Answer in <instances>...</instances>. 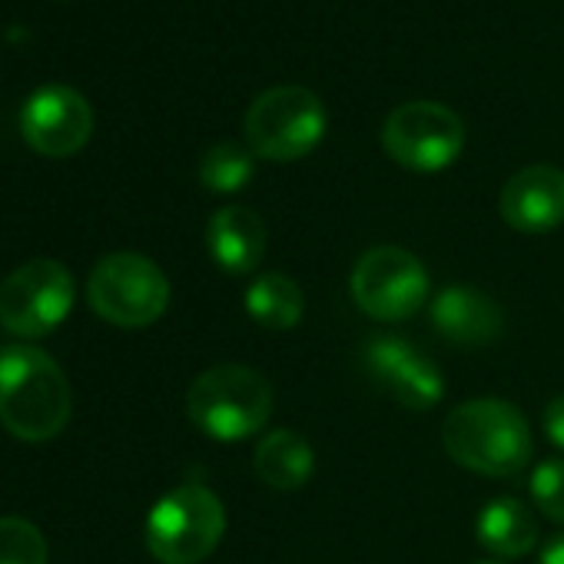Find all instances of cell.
Listing matches in <instances>:
<instances>
[{
  "instance_id": "1",
  "label": "cell",
  "mask_w": 564,
  "mask_h": 564,
  "mask_svg": "<svg viewBox=\"0 0 564 564\" xmlns=\"http://www.w3.org/2000/svg\"><path fill=\"white\" fill-rule=\"evenodd\" d=\"M74 412V392L57 359L31 343L0 349V425L21 442L57 438Z\"/></svg>"
},
{
  "instance_id": "2",
  "label": "cell",
  "mask_w": 564,
  "mask_h": 564,
  "mask_svg": "<svg viewBox=\"0 0 564 564\" xmlns=\"http://www.w3.org/2000/svg\"><path fill=\"white\" fill-rule=\"evenodd\" d=\"M442 445L468 471L511 478L531 462L528 419L505 399H468L445 415Z\"/></svg>"
},
{
  "instance_id": "3",
  "label": "cell",
  "mask_w": 564,
  "mask_h": 564,
  "mask_svg": "<svg viewBox=\"0 0 564 564\" xmlns=\"http://www.w3.org/2000/svg\"><path fill=\"white\" fill-rule=\"evenodd\" d=\"M272 386L262 372L236 362H219L199 372L186 392L189 422L216 442H242L272 415Z\"/></svg>"
},
{
  "instance_id": "4",
  "label": "cell",
  "mask_w": 564,
  "mask_h": 564,
  "mask_svg": "<svg viewBox=\"0 0 564 564\" xmlns=\"http://www.w3.org/2000/svg\"><path fill=\"white\" fill-rule=\"evenodd\" d=\"M329 117L310 87L282 84L262 90L242 120L246 147L272 163H293L310 156L326 137Z\"/></svg>"
},
{
  "instance_id": "5",
  "label": "cell",
  "mask_w": 564,
  "mask_h": 564,
  "mask_svg": "<svg viewBox=\"0 0 564 564\" xmlns=\"http://www.w3.org/2000/svg\"><path fill=\"white\" fill-rule=\"evenodd\" d=\"M226 531V511L216 491L186 481L166 491L147 514V547L160 564L206 561Z\"/></svg>"
},
{
  "instance_id": "6",
  "label": "cell",
  "mask_w": 564,
  "mask_h": 564,
  "mask_svg": "<svg viewBox=\"0 0 564 564\" xmlns=\"http://www.w3.org/2000/svg\"><path fill=\"white\" fill-rule=\"evenodd\" d=\"M87 303L110 326L147 329L170 306V279L140 252H110L87 279Z\"/></svg>"
},
{
  "instance_id": "7",
  "label": "cell",
  "mask_w": 564,
  "mask_h": 564,
  "mask_svg": "<svg viewBox=\"0 0 564 564\" xmlns=\"http://www.w3.org/2000/svg\"><path fill=\"white\" fill-rule=\"evenodd\" d=\"M74 310V275L57 259H31L0 282V326L18 339L51 336Z\"/></svg>"
},
{
  "instance_id": "8",
  "label": "cell",
  "mask_w": 564,
  "mask_h": 564,
  "mask_svg": "<svg viewBox=\"0 0 564 564\" xmlns=\"http://www.w3.org/2000/svg\"><path fill=\"white\" fill-rule=\"evenodd\" d=\"M349 290L356 306L379 323H402L429 303V272L402 246H376L359 256Z\"/></svg>"
},
{
  "instance_id": "9",
  "label": "cell",
  "mask_w": 564,
  "mask_h": 564,
  "mask_svg": "<svg viewBox=\"0 0 564 564\" xmlns=\"http://www.w3.org/2000/svg\"><path fill=\"white\" fill-rule=\"evenodd\" d=\"M386 153L412 173H438L462 156L465 123L435 100H409L395 107L382 123Z\"/></svg>"
},
{
  "instance_id": "10",
  "label": "cell",
  "mask_w": 564,
  "mask_h": 564,
  "mask_svg": "<svg viewBox=\"0 0 564 564\" xmlns=\"http://www.w3.org/2000/svg\"><path fill=\"white\" fill-rule=\"evenodd\" d=\"M21 133L41 156L64 160L87 147L94 133V107L87 97L64 84L37 87L21 110Z\"/></svg>"
},
{
  "instance_id": "11",
  "label": "cell",
  "mask_w": 564,
  "mask_h": 564,
  "mask_svg": "<svg viewBox=\"0 0 564 564\" xmlns=\"http://www.w3.org/2000/svg\"><path fill=\"white\" fill-rule=\"evenodd\" d=\"M366 372L376 386H382L399 405L429 412L445 399V379L438 366L419 352L409 339L399 336H376L362 349Z\"/></svg>"
},
{
  "instance_id": "12",
  "label": "cell",
  "mask_w": 564,
  "mask_h": 564,
  "mask_svg": "<svg viewBox=\"0 0 564 564\" xmlns=\"http://www.w3.org/2000/svg\"><path fill=\"white\" fill-rule=\"evenodd\" d=\"M501 219L518 232H547L564 223V170L534 163L518 170L498 196Z\"/></svg>"
},
{
  "instance_id": "13",
  "label": "cell",
  "mask_w": 564,
  "mask_h": 564,
  "mask_svg": "<svg viewBox=\"0 0 564 564\" xmlns=\"http://www.w3.org/2000/svg\"><path fill=\"white\" fill-rule=\"evenodd\" d=\"M435 333L462 349H481L505 329L501 306L475 286H445L429 306Z\"/></svg>"
},
{
  "instance_id": "14",
  "label": "cell",
  "mask_w": 564,
  "mask_h": 564,
  "mask_svg": "<svg viewBox=\"0 0 564 564\" xmlns=\"http://www.w3.org/2000/svg\"><path fill=\"white\" fill-rule=\"evenodd\" d=\"M269 229L262 216L249 206H223L206 223V249L213 262L229 275H249L265 256Z\"/></svg>"
},
{
  "instance_id": "15",
  "label": "cell",
  "mask_w": 564,
  "mask_h": 564,
  "mask_svg": "<svg viewBox=\"0 0 564 564\" xmlns=\"http://www.w3.org/2000/svg\"><path fill=\"white\" fill-rule=\"evenodd\" d=\"M252 468H256L262 485H269L275 491H296V488H303L313 478L316 452H313V445L300 432L275 429V432H269L256 445Z\"/></svg>"
},
{
  "instance_id": "16",
  "label": "cell",
  "mask_w": 564,
  "mask_h": 564,
  "mask_svg": "<svg viewBox=\"0 0 564 564\" xmlns=\"http://www.w3.org/2000/svg\"><path fill=\"white\" fill-rule=\"evenodd\" d=\"M475 534L495 557H524L538 544V518L518 498H495L478 511Z\"/></svg>"
},
{
  "instance_id": "17",
  "label": "cell",
  "mask_w": 564,
  "mask_h": 564,
  "mask_svg": "<svg viewBox=\"0 0 564 564\" xmlns=\"http://www.w3.org/2000/svg\"><path fill=\"white\" fill-rule=\"evenodd\" d=\"M246 313L256 326L272 329V333L296 329L303 313H306V300H303L300 282L290 279L286 272L256 275L252 286L246 290Z\"/></svg>"
},
{
  "instance_id": "18",
  "label": "cell",
  "mask_w": 564,
  "mask_h": 564,
  "mask_svg": "<svg viewBox=\"0 0 564 564\" xmlns=\"http://www.w3.org/2000/svg\"><path fill=\"white\" fill-rule=\"evenodd\" d=\"M252 173H256V153L236 140H223L209 147L199 160V183L219 196L239 193L252 180Z\"/></svg>"
},
{
  "instance_id": "19",
  "label": "cell",
  "mask_w": 564,
  "mask_h": 564,
  "mask_svg": "<svg viewBox=\"0 0 564 564\" xmlns=\"http://www.w3.org/2000/svg\"><path fill=\"white\" fill-rule=\"evenodd\" d=\"M0 564H47V541L28 518H0Z\"/></svg>"
},
{
  "instance_id": "20",
  "label": "cell",
  "mask_w": 564,
  "mask_h": 564,
  "mask_svg": "<svg viewBox=\"0 0 564 564\" xmlns=\"http://www.w3.org/2000/svg\"><path fill=\"white\" fill-rule=\"evenodd\" d=\"M528 488H531L534 508H538L544 518L564 524V458H547V462H541V465L534 468Z\"/></svg>"
},
{
  "instance_id": "21",
  "label": "cell",
  "mask_w": 564,
  "mask_h": 564,
  "mask_svg": "<svg viewBox=\"0 0 564 564\" xmlns=\"http://www.w3.org/2000/svg\"><path fill=\"white\" fill-rule=\"evenodd\" d=\"M544 432H547V438H551L557 448H564V395H557V399L544 409Z\"/></svg>"
},
{
  "instance_id": "22",
  "label": "cell",
  "mask_w": 564,
  "mask_h": 564,
  "mask_svg": "<svg viewBox=\"0 0 564 564\" xmlns=\"http://www.w3.org/2000/svg\"><path fill=\"white\" fill-rule=\"evenodd\" d=\"M541 564H564V531L541 547Z\"/></svg>"
},
{
  "instance_id": "23",
  "label": "cell",
  "mask_w": 564,
  "mask_h": 564,
  "mask_svg": "<svg viewBox=\"0 0 564 564\" xmlns=\"http://www.w3.org/2000/svg\"><path fill=\"white\" fill-rule=\"evenodd\" d=\"M478 564H501V561H478Z\"/></svg>"
}]
</instances>
